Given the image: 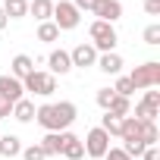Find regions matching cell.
<instances>
[{"instance_id": "34", "label": "cell", "mask_w": 160, "mask_h": 160, "mask_svg": "<svg viewBox=\"0 0 160 160\" xmlns=\"http://www.w3.org/2000/svg\"><path fill=\"white\" fill-rule=\"evenodd\" d=\"M7 22H10V19H7V13H3V7H0V32L7 28Z\"/></svg>"}, {"instance_id": "25", "label": "cell", "mask_w": 160, "mask_h": 160, "mask_svg": "<svg viewBox=\"0 0 160 160\" xmlns=\"http://www.w3.org/2000/svg\"><path fill=\"white\" fill-rule=\"evenodd\" d=\"M141 38H144V44L157 47V44H160V25H157V22H151V25L144 28V35H141Z\"/></svg>"}, {"instance_id": "15", "label": "cell", "mask_w": 160, "mask_h": 160, "mask_svg": "<svg viewBox=\"0 0 160 160\" xmlns=\"http://www.w3.org/2000/svg\"><path fill=\"white\" fill-rule=\"evenodd\" d=\"M28 13H32L38 22H50V16H53V0H28Z\"/></svg>"}, {"instance_id": "18", "label": "cell", "mask_w": 160, "mask_h": 160, "mask_svg": "<svg viewBox=\"0 0 160 160\" xmlns=\"http://www.w3.org/2000/svg\"><path fill=\"white\" fill-rule=\"evenodd\" d=\"M38 144H41V151H44L47 157H57V154H60V148H63V138H60V132H47Z\"/></svg>"}, {"instance_id": "8", "label": "cell", "mask_w": 160, "mask_h": 160, "mask_svg": "<svg viewBox=\"0 0 160 160\" xmlns=\"http://www.w3.org/2000/svg\"><path fill=\"white\" fill-rule=\"evenodd\" d=\"M69 60H72V66H78V69H88V66L98 63V50H94L91 44H75V47L69 50Z\"/></svg>"}, {"instance_id": "10", "label": "cell", "mask_w": 160, "mask_h": 160, "mask_svg": "<svg viewBox=\"0 0 160 160\" xmlns=\"http://www.w3.org/2000/svg\"><path fill=\"white\" fill-rule=\"evenodd\" d=\"M47 66H50V69H47L50 75H66V72H72L69 50H63V47H60V50H50V53H47Z\"/></svg>"}, {"instance_id": "33", "label": "cell", "mask_w": 160, "mask_h": 160, "mask_svg": "<svg viewBox=\"0 0 160 160\" xmlns=\"http://www.w3.org/2000/svg\"><path fill=\"white\" fill-rule=\"evenodd\" d=\"M141 160H160V148H157V144H154V148H144Z\"/></svg>"}, {"instance_id": "2", "label": "cell", "mask_w": 160, "mask_h": 160, "mask_svg": "<svg viewBox=\"0 0 160 160\" xmlns=\"http://www.w3.org/2000/svg\"><path fill=\"white\" fill-rule=\"evenodd\" d=\"M88 35H91V47H94L98 53H113L116 44H119L116 28H113L110 22H101V19H94V22L88 25Z\"/></svg>"}, {"instance_id": "30", "label": "cell", "mask_w": 160, "mask_h": 160, "mask_svg": "<svg viewBox=\"0 0 160 160\" xmlns=\"http://www.w3.org/2000/svg\"><path fill=\"white\" fill-rule=\"evenodd\" d=\"M69 3H72V7L78 10V13H82V10H85V13H91V10H94V3H98V0H69Z\"/></svg>"}, {"instance_id": "20", "label": "cell", "mask_w": 160, "mask_h": 160, "mask_svg": "<svg viewBox=\"0 0 160 160\" xmlns=\"http://www.w3.org/2000/svg\"><path fill=\"white\" fill-rule=\"evenodd\" d=\"M107 113H113V116H129L132 113V101L129 98H119V94H113V101H110V107H107Z\"/></svg>"}, {"instance_id": "16", "label": "cell", "mask_w": 160, "mask_h": 160, "mask_svg": "<svg viewBox=\"0 0 160 160\" xmlns=\"http://www.w3.org/2000/svg\"><path fill=\"white\" fill-rule=\"evenodd\" d=\"M13 119H16V122H32V119H35V104H32L28 98L16 101V104H13Z\"/></svg>"}, {"instance_id": "11", "label": "cell", "mask_w": 160, "mask_h": 160, "mask_svg": "<svg viewBox=\"0 0 160 160\" xmlns=\"http://www.w3.org/2000/svg\"><path fill=\"white\" fill-rule=\"evenodd\" d=\"M22 82L19 78H13V75H0V98L3 101H10V104H16V101H22Z\"/></svg>"}, {"instance_id": "13", "label": "cell", "mask_w": 160, "mask_h": 160, "mask_svg": "<svg viewBox=\"0 0 160 160\" xmlns=\"http://www.w3.org/2000/svg\"><path fill=\"white\" fill-rule=\"evenodd\" d=\"M101 72H107V75H119L122 72V57L113 50V53H98V63H94Z\"/></svg>"}, {"instance_id": "23", "label": "cell", "mask_w": 160, "mask_h": 160, "mask_svg": "<svg viewBox=\"0 0 160 160\" xmlns=\"http://www.w3.org/2000/svg\"><path fill=\"white\" fill-rule=\"evenodd\" d=\"M101 129H104L107 135H119V129H122V119L104 110V119H101Z\"/></svg>"}, {"instance_id": "7", "label": "cell", "mask_w": 160, "mask_h": 160, "mask_svg": "<svg viewBox=\"0 0 160 160\" xmlns=\"http://www.w3.org/2000/svg\"><path fill=\"white\" fill-rule=\"evenodd\" d=\"M101 22H116V19H122V3H119V0H98V3H94V10H91Z\"/></svg>"}, {"instance_id": "26", "label": "cell", "mask_w": 160, "mask_h": 160, "mask_svg": "<svg viewBox=\"0 0 160 160\" xmlns=\"http://www.w3.org/2000/svg\"><path fill=\"white\" fill-rule=\"evenodd\" d=\"M19 157H22V160H47V154L41 151V144H28V148H22Z\"/></svg>"}, {"instance_id": "12", "label": "cell", "mask_w": 160, "mask_h": 160, "mask_svg": "<svg viewBox=\"0 0 160 160\" xmlns=\"http://www.w3.org/2000/svg\"><path fill=\"white\" fill-rule=\"evenodd\" d=\"M10 69H13L10 75L22 82L25 75H32V72H35V60H32L28 53H16V57H13V63H10Z\"/></svg>"}, {"instance_id": "9", "label": "cell", "mask_w": 160, "mask_h": 160, "mask_svg": "<svg viewBox=\"0 0 160 160\" xmlns=\"http://www.w3.org/2000/svg\"><path fill=\"white\" fill-rule=\"evenodd\" d=\"M60 138H63L60 154H63L66 160H82V157H85V144H82V138H78V135H72V132H60Z\"/></svg>"}, {"instance_id": "27", "label": "cell", "mask_w": 160, "mask_h": 160, "mask_svg": "<svg viewBox=\"0 0 160 160\" xmlns=\"http://www.w3.org/2000/svg\"><path fill=\"white\" fill-rule=\"evenodd\" d=\"M94 101H98V107H101V110H107V107H110V101H113V88H98Z\"/></svg>"}, {"instance_id": "29", "label": "cell", "mask_w": 160, "mask_h": 160, "mask_svg": "<svg viewBox=\"0 0 160 160\" xmlns=\"http://www.w3.org/2000/svg\"><path fill=\"white\" fill-rule=\"evenodd\" d=\"M104 160H132V157H129L122 148H110V151L104 154Z\"/></svg>"}, {"instance_id": "1", "label": "cell", "mask_w": 160, "mask_h": 160, "mask_svg": "<svg viewBox=\"0 0 160 160\" xmlns=\"http://www.w3.org/2000/svg\"><path fill=\"white\" fill-rule=\"evenodd\" d=\"M78 116V107L72 101H60V104H41L35 107V119L44 132H66Z\"/></svg>"}, {"instance_id": "22", "label": "cell", "mask_w": 160, "mask_h": 160, "mask_svg": "<svg viewBox=\"0 0 160 160\" xmlns=\"http://www.w3.org/2000/svg\"><path fill=\"white\" fill-rule=\"evenodd\" d=\"M141 141H144V148H154V144L160 141V129H157V122H141Z\"/></svg>"}, {"instance_id": "3", "label": "cell", "mask_w": 160, "mask_h": 160, "mask_svg": "<svg viewBox=\"0 0 160 160\" xmlns=\"http://www.w3.org/2000/svg\"><path fill=\"white\" fill-rule=\"evenodd\" d=\"M129 82H132V88H141V91L157 88L160 85V63L157 60H148V63L135 66V72L129 75Z\"/></svg>"}, {"instance_id": "32", "label": "cell", "mask_w": 160, "mask_h": 160, "mask_svg": "<svg viewBox=\"0 0 160 160\" xmlns=\"http://www.w3.org/2000/svg\"><path fill=\"white\" fill-rule=\"evenodd\" d=\"M10 116H13V104L0 98V119H10Z\"/></svg>"}, {"instance_id": "6", "label": "cell", "mask_w": 160, "mask_h": 160, "mask_svg": "<svg viewBox=\"0 0 160 160\" xmlns=\"http://www.w3.org/2000/svg\"><path fill=\"white\" fill-rule=\"evenodd\" d=\"M82 144H85V154H88V157L104 160V154L110 151V135H107L101 126H94V129L85 135V141H82Z\"/></svg>"}, {"instance_id": "31", "label": "cell", "mask_w": 160, "mask_h": 160, "mask_svg": "<svg viewBox=\"0 0 160 160\" xmlns=\"http://www.w3.org/2000/svg\"><path fill=\"white\" fill-rule=\"evenodd\" d=\"M144 13L148 16H160V0H144Z\"/></svg>"}, {"instance_id": "4", "label": "cell", "mask_w": 160, "mask_h": 160, "mask_svg": "<svg viewBox=\"0 0 160 160\" xmlns=\"http://www.w3.org/2000/svg\"><path fill=\"white\" fill-rule=\"evenodd\" d=\"M50 22H53L60 32H72L78 22H82V13H78L69 0H57V3H53V16H50Z\"/></svg>"}, {"instance_id": "28", "label": "cell", "mask_w": 160, "mask_h": 160, "mask_svg": "<svg viewBox=\"0 0 160 160\" xmlns=\"http://www.w3.org/2000/svg\"><path fill=\"white\" fill-rule=\"evenodd\" d=\"M141 104H144V107H151V110H160V91H157V88H148Z\"/></svg>"}, {"instance_id": "21", "label": "cell", "mask_w": 160, "mask_h": 160, "mask_svg": "<svg viewBox=\"0 0 160 160\" xmlns=\"http://www.w3.org/2000/svg\"><path fill=\"white\" fill-rule=\"evenodd\" d=\"M60 38V28L53 25V22H38V41H44V44H53Z\"/></svg>"}, {"instance_id": "14", "label": "cell", "mask_w": 160, "mask_h": 160, "mask_svg": "<svg viewBox=\"0 0 160 160\" xmlns=\"http://www.w3.org/2000/svg\"><path fill=\"white\" fill-rule=\"evenodd\" d=\"M119 138H122V144H126V141H141V119H135V116H122Z\"/></svg>"}, {"instance_id": "24", "label": "cell", "mask_w": 160, "mask_h": 160, "mask_svg": "<svg viewBox=\"0 0 160 160\" xmlns=\"http://www.w3.org/2000/svg\"><path fill=\"white\" fill-rule=\"evenodd\" d=\"M135 88H132V82H129V75H119L116 78V85H113V94H119V98H129Z\"/></svg>"}, {"instance_id": "5", "label": "cell", "mask_w": 160, "mask_h": 160, "mask_svg": "<svg viewBox=\"0 0 160 160\" xmlns=\"http://www.w3.org/2000/svg\"><path fill=\"white\" fill-rule=\"evenodd\" d=\"M22 88L25 91H32V94H38V98H50L53 91H57V75H50V72H32V75H25L22 78Z\"/></svg>"}, {"instance_id": "17", "label": "cell", "mask_w": 160, "mask_h": 160, "mask_svg": "<svg viewBox=\"0 0 160 160\" xmlns=\"http://www.w3.org/2000/svg\"><path fill=\"white\" fill-rule=\"evenodd\" d=\"M0 154H3L7 160H10V157H19V154H22L19 135H0Z\"/></svg>"}, {"instance_id": "19", "label": "cell", "mask_w": 160, "mask_h": 160, "mask_svg": "<svg viewBox=\"0 0 160 160\" xmlns=\"http://www.w3.org/2000/svg\"><path fill=\"white\" fill-rule=\"evenodd\" d=\"M3 13H7V19H25L28 16V0H7Z\"/></svg>"}]
</instances>
